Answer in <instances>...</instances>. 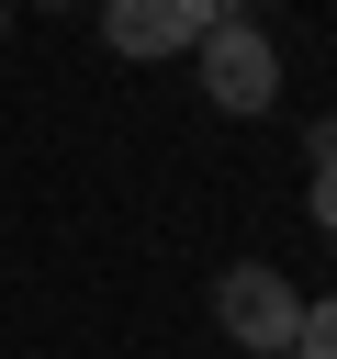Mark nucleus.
Wrapping results in <instances>:
<instances>
[{"label":"nucleus","mask_w":337,"mask_h":359,"mask_svg":"<svg viewBox=\"0 0 337 359\" xmlns=\"http://www.w3.org/2000/svg\"><path fill=\"white\" fill-rule=\"evenodd\" d=\"M292 359H337V292H326V303H303V325H292Z\"/></svg>","instance_id":"obj_4"},{"label":"nucleus","mask_w":337,"mask_h":359,"mask_svg":"<svg viewBox=\"0 0 337 359\" xmlns=\"http://www.w3.org/2000/svg\"><path fill=\"white\" fill-rule=\"evenodd\" d=\"M303 213H315V224L337 236V180H315V191H303Z\"/></svg>","instance_id":"obj_6"},{"label":"nucleus","mask_w":337,"mask_h":359,"mask_svg":"<svg viewBox=\"0 0 337 359\" xmlns=\"http://www.w3.org/2000/svg\"><path fill=\"white\" fill-rule=\"evenodd\" d=\"M191 67H202V101H213V112H270V101H281V45H270L247 11H225V22L191 45Z\"/></svg>","instance_id":"obj_2"},{"label":"nucleus","mask_w":337,"mask_h":359,"mask_svg":"<svg viewBox=\"0 0 337 359\" xmlns=\"http://www.w3.org/2000/svg\"><path fill=\"white\" fill-rule=\"evenodd\" d=\"M303 157H315V180H337V112H315V123H303Z\"/></svg>","instance_id":"obj_5"},{"label":"nucleus","mask_w":337,"mask_h":359,"mask_svg":"<svg viewBox=\"0 0 337 359\" xmlns=\"http://www.w3.org/2000/svg\"><path fill=\"white\" fill-rule=\"evenodd\" d=\"M213 325L247 348V359H292V325H303V292L270 269V258H236L213 269Z\"/></svg>","instance_id":"obj_1"},{"label":"nucleus","mask_w":337,"mask_h":359,"mask_svg":"<svg viewBox=\"0 0 337 359\" xmlns=\"http://www.w3.org/2000/svg\"><path fill=\"white\" fill-rule=\"evenodd\" d=\"M0 34H11V0H0Z\"/></svg>","instance_id":"obj_7"},{"label":"nucleus","mask_w":337,"mask_h":359,"mask_svg":"<svg viewBox=\"0 0 337 359\" xmlns=\"http://www.w3.org/2000/svg\"><path fill=\"white\" fill-rule=\"evenodd\" d=\"M225 11L236 0H101V45L135 56V67H157V56H191Z\"/></svg>","instance_id":"obj_3"}]
</instances>
